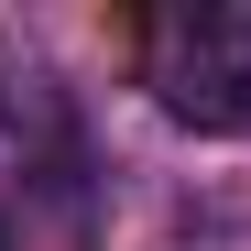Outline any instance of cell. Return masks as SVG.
<instances>
[{"label":"cell","instance_id":"3957f363","mask_svg":"<svg viewBox=\"0 0 251 251\" xmlns=\"http://www.w3.org/2000/svg\"><path fill=\"white\" fill-rule=\"evenodd\" d=\"M0 251H22V219H11V207H0Z\"/></svg>","mask_w":251,"mask_h":251},{"label":"cell","instance_id":"7a4b0ae2","mask_svg":"<svg viewBox=\"0 0 251 251\" xmlns=\"http://www.w3.org/2000/svg\"><path fill=\"white\" fill-rule=\"evenodd\" d=\"M0 131L22 142V164H44V153H66V142H88L76 131V99L55 88V66L22 44V33H0Z\"/></svg>","mask_w":251,"mask_h":251},{"label":"cell","instance_id":"6da1fadb","mask_svg":"<svg viewBox=\"0 0 251 251\" xmlns=\"http://www.w3.org/2000/svg\"><path fill=\"white\" fill-rule=\"evenodd\" d=\"M142 88L197 142L251 131V0H186L142 22Z\"/></svg>","mask_w":251,"mask_h":251}]
</instances>
